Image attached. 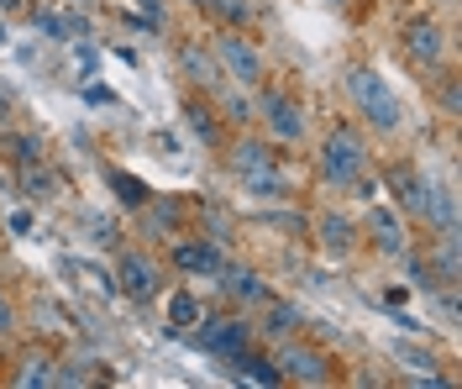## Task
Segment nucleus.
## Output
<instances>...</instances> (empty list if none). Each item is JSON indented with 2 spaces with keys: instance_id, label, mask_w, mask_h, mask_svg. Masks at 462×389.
Returning <instances> with one entry per match:
<instances>
[{
  "instance_id": "obj_1",
  "label": "nucleus",
  "mask_w": 462,
  "mask_h": 389,
  "mask_svg": "<svg viewBox=\"0 0 462 389\" xmlns=\"http://www.w3.org/2000/svg\"><path fill=\"white\" fill-rule=\"evenodd\" d=\"M363 174H368V143H363V132L331 126L326 143H320V180L331 184V190H352Z\"/></svg>"
},
{
  "instance_id": "obj_2",
  "label": "nucleus",
  "mask_w": 462,
  "mask_h": 389,
  "mask_svg": "<svg viewBox=\"0 0 462 389\" xmlns=\"http://www.w3.org/2000/svg\"><path fill=\"white\" fill-rule=\"evenodd\" d=\"M346 95H352V106H357V116L368 121L374 132H400L404 126V111L394 90L383 85V74L374 69H346Z\"/></svg>"
},
{
  "instance_id": "obj_3",
  "label": "nucleus",
  "mask_w": 462,
  "mask_h": 389,
  "mask_svg": "<svg viewBox=\"0 0 462 389\" xmlns=\"http://www.w3.org/2000/svg\"><path fill=\"white\" fill-rule=\"evenodd\" d=\"M231 169H236V180L247 184L253 195H289V180L279 174V158L268 143L258 137H242L236 148H231Z\"/></svg>"
},
{
  "instance_id": "obj_4",
  "label": "nucleus",
  "mask_w": 462,
  "mask_h": 389,
  "mask_svg": "<svg viewBox=\"0 0 462 389\" xmlns=\"http://www.w3.org/2000/svg\"><path fill=\"white\" fill-rule=\"evenodd\" d=\"M210 59L221 63V74H231L242 90H258L263 85V53L253 37H242V32H216L210 37Z\"/></svg>"
},
{
  "instance_id": "obj_5",
  "label": "nucleus",
  "mask_w": 462,
  "mask_h": 389,
  "mask_svg": "<svg viewBox=\"0 0 462 389\" xmlns=\"http://www.w3.org/2000/svg\"><path fill=\"white\" fill-rule=\"evenodd\" d=\"M195 342H200L205 353H216L221 363H231V358H242V353L253 347V327H247L242 316H200Z\"/></svg>"
},
{
  "instance_id": "obj_6",
  "label": "nucleus",
  "mask_w": 462,
  "mask_h": 389,
  "mask_svg": "<svg viewBox=\"0 0 462 389\" xmlns=\"http://www.w3.org/2000/svg\"><path fill=\"white\" fill-rule=\"evenodd\" d=\"M258 116H263V126H268V137L284 143V148H294V143L305 137V126H310V121H305V106L284 90H263Z\"/></svg>"
},
{
  "instance_id": "obj_7",
  "label": "nucleus",
  "mask_w": 462,
  "mask_h": 389,
  "mask_svg": "<svg viewBox=\"0 0 462 389\" xmlns=\"http://www.w3.org/2000/svg\"><path fill=\"white\" fill-rule=\"evenodd\" d=\"M116 290L132 300H158L163 295V269L147 253H121L116 258Z\"/></svg>"
},
{
  "instance_id": "obj_8",
  "label": "nucleus",
  "mask_w": 462,
  "mask_h": 389,
  "mask_svg": "<svg viewBox=\"0 0 462 389\" xmlns=\"http://www.w3.org/2000/svg\"><path fill=\"white\" fill-rule=\"evenodd\" d=\"M279 379H300V384H331V358L316 353V347H300L294 337L279 353Z\"/></svg>"
},
{
  "instance_id": "obj_9",
  "label": "nucleus",
  "mask_w": 462,
  "mask_h": 389,
  "mask_svg": "<svg viewBox=\"0 0 462 389\" xmlns=\"http://www.w3.org/2000/svg\"><path fill=\"white\" fill-rule=\"evenodd\" d=\"M404 59L415 63V69H436V63L447 59V27H436V22H410V27H404Z\"/></svg>"
},
{
  "instance_id": "obj_10",
  "label": "nucleus",
  "mask_w": 462,
  "mask_h": 389,
  "mask_svg": "<svg viewBox=\"0 0 462 389\" xmlns=\"http://www.w3.org/2000/svg\"><path fill=\"white\" fill-rule=\"evenodd\" d=\"M173 269H179V273H200V279H216V273L226 269V253H221L210 237L173 242Z\"/></svg>"
},
{
  "instance_id": "obj_11",
  "label": "nucleus",
  "mask_w": 462,
  "mask_h": 389,
  "mask_svg": "<svg viewBox=\"0 0 462 389\" xmlns=\"http://www.w3.org/2000/svg\"><path fill=\"white\" fill-rule=\"evenodd\" d=\"M368 237H374V247L389 253V258H404V253H410V227H404V216L394 206L368 210Z\"/></svg>"
},
{
  "instance_id": "obj_12",
  "label": "nucleus",
  "mask_w": 462,
  "mask_h": 389,
  "mask_svg": "<svg viewBox=\"0 0 462 389\" xmlns=\"http://www.w3.org/2000/svg\"><path fill=\"white\" fill-rule=\"evenodd\" d=\"M216 279H226V295L236 300V305H263V300L273 295V290H268V279H263L258 269H242V264H236V269L226 264Z\"/></svg>"
},
{
  "instance_id": "obj_13",
  "label": "nucleus",
  "mask_w": 462,
  "mask_h": 389,
  "mask_svg": "<svg viewBox=\"0 0 462 389\" xmlns=\"http://www.w3.org/2000/svg\"><path fill=\"white\" fill-rule=\"evenodd\" d=\"M305 327V310L300 305H289V300H263V337H273V342H289L294 331Z\"/></svg>"
},
{
  "instance_id": "obj_14",
  "label": "nucleus",
  "mask_w": 462,
  "mask_h": 389,
  "mask_svg": "<svg viewBox=\"0 0 462 389\" xmlns=\"http://www.w3.org/2000/svg\"><path fill=\"white\" fill-rule=\"evenodd\" d=\"M106 180H111L116 200H121L126 210H147V206H152V190H147V184L137 180V174H121V169H111Z\"/></svg>"
},
{
  "instance_id": "obj_15",
  "label": "nucleus",
  "mask_w": 462,
  "mask_h": 389,
  "mask_svg": "<svg viewBox=\"0 0 462 389\" xmlns=\"http://www.w3.org/2000/svg\"><path fill=\"white\" fill-rule=\"evenodd\" d=\"M200 316H205V305L189 295V290H173L169 295V327L173 331H195L200 327Z\"/></svg>"
},
{
  "instance_id": "obj_16",
  "label": "nucleus",
  "mask_w": 462,
  "mask_h": 389,
  "mask_svg": "<svg viewBox=\"0 0 462 389\" xmlns=\"http://www.w3.org/2000/svg\"><path fill=\"white\" fill-rule=\"evenodd\" d=\"M357 232H352V227H346L342 216H320V247H326V253H331V258H346V253H352V247H357Z\"/></svg>"
},
{
  "instance_id": "obj_17",
  "label": "nucleus",
  "mask_w": 462,
  "mask_h": 389,
  "mask_svg": "<svg viewBox=\"0 0 462 389\" xmlns=\"http://www.w3.org/2000/svg\"><path fill=\"white\" fill-rule=\"evenodd\" d=\"M231 368H236V379H247V384H279V363L258 358L253 347H247L242 358H231Z\"/></svg>"
},
{
  "instance_id": "obj_18",
  "label": "nucleus",
  "mask_w": 462,
  "mask_h": 389,
  "mask_svg": "<svg viewBox=\"0 0 462 389\" xmlns=\"http://www.w3.org/2000/svg\"><path fill=\"white\" fill-rule=\"evenodd\" d=\"M184 121H189V132L200 137L205 148H216V143H221V121H216V111H210L205 100H189V106H184Z\"/></svg>"
},
{
  "instance_id": "obj_19",
  "label": "nucleus",
  "mask_w": 462,
  "mask_h": 389,
  "mask_svg": "<svg viewBox=\"0 0 462 389\" xmlns=\"http://www.w3.org/2000/svg\"><path fill=\"white\" fill-rule=\"evenodd\" d=\"M184 69H189V79L205 85V90H216V85H221V63L210 59V53H200V48H189V53H184Z\"/></svg>"
},
{
  "instance_id": "obj_20",
  "label": "nucleus",
  "mask_w": 462,
  "mask_h": 389,
  "mask_svg": "<svg viewBox=\"0 0 462 389\" xmlns=\"http://www.w3.org/2000/svg\"><path fill=\"white\" fill-rule=\"evenodd\" d=\"M11 384H22V389H32V384H58V374H53V363H48V358H27L16 374H11Z\"/></svg>"
},
{
  "instance_id": "obj_21",
  "label": "nucleus",
  "mask_w": 462,
  "mask_h": 389,
  "mask_svg": "<svg viewBox=\"0 0 462 389\" xmlns=\"http://www.w3.org/2000/svg\"><path fill=\"white\" fill-rule=\"evenodd\" d=\"M216 100L231 111V121H236V126H247V121L258 116V106H253L247 95H236V90H221V85H216Z\"/></svg>"
},
{
  "instance_id": "obj_22",
  "label": "nucleus",
  "mask_w": 462,
  "mask_h": 389,
  "mask_svg": "<svg viewBox=\"0 0 462 389\" xmlns=\"http://www.w3.org/2000/svg\"><path fill=\"white\" fill-rule=\"evenodd\" d=\"M205 11H216V16H226L231 27H242V22H253V5H247V0H205Z\"/></svg>"
},
{
  "instance_id": "obj_23",
  "label": "nucleus",
  "mask_w": 462,
  "mask_h": 389,
  "mask_svg": "<svg viewBox=\"0 0 462 389\" xmlns=\"http://www.w3.org/2000/svg\"><path fill=\"white\" fill-rule=\"evenodd\" d=\"M42 158H48V148H42V137H16V163H22V169H27V163H42Z\"/></svg>"
},
{
  "instance_id": "obj_24",
  "label": "nucleus",
  "mask_w": 462,
  "mask_h": 389,
  "mask_svg": "<svg viewBox=\"0 0 462 389\" xmlns=\"http://www.w3.org/2000/svg\"><path fill=\"white\" fill-rule=\"evenodd\" d=\"M11 331H16V305H11V300L0 295V342H5Z\"/></svg>"
},
{
  "instance_id": "obj_25",
  "label": "nucleus",
  "mask_w": 462,
  "mask_h": 389,
  "mask_svg": "<svg viewBox=\"0 0 462 389\" xmlns=\"http://www.w3.org/2000/svg\"><path fill=\"white\" fill-rule=\"evenodd\" d=\"M394 358L415 363V368H436V363H431V353H415V347H404V342H400V347H394Z\"/></svg>"
},
{
  "instance_id": "obj_26",
  "label": "nucleus",
  "mask_w": 462,
  "mask_h": 389,
  "mask_svg": "<svg viewBox=\"0 0 462 389\" xmlns=\"http://www.w3.org/2000/svg\"><path fill=\"white\" fill-rule=\"evenodd\" d=\"M37 32H42V37H69V32H63V22H58V16H37Z\"/></svg>"
},
{
  "instance_id": "obj_27",
  "label": "nucleus",
  "mask_w": 462,
  "mask_h": 389,
  "mask_svg": "<svg viewBox=\"0 0 462 389\" xmlns=\"http://www.w3.org/2000/svg\"><path fill=\"white\" fill-rule=\"evenodd\" d=\"M137 5H143V16H147V22H152V27L163 22V0H137Z\"/></svg>"
},
{
  "instance_id": "obj_28",
  "label": "nucleus",
  "mask_w": 462,
  "mask_h": 389,
  "mask_svg": "<svg viewBox=\"0 0 462 389\" xmlns=\"http://www.w3.org/2000/svg\"><path fill=\"white\" fill-rule=\"evenodd\" d=\"M16 5H22V0H0V11H16Z\"/></svg>"
},
{
  "instance_id": "obj_29",
  "label": "nucleus",
  "mask_w": 462,
  "mask_h": 389,
  "mask_svg": "<svg viewBox=\"0 0 462 389\" xmlns=\"http://www.w3.org/2000/svg\"><path fill=\"white\" fill-rule=\"evenodd\" d=\"M5 37H11V27H5V22H0V42H5Z\"/></svg>"
},
{
  "instance_id": "obj_30",
  "label": "nucleus",
  "mask_w": 462,
  "mask_h": 389,
  "mask_svg": "<svg viewBox=\"0 0 462 389\" xmlns=\"http://www.w3.org/2000/svg\"><path fill=\"white\" fill-rule=\"evenodd\" d=\"M189 5H200V11H205V0H189Z\"/></svg>"
}]
</instances>
